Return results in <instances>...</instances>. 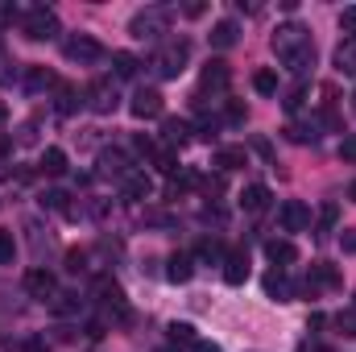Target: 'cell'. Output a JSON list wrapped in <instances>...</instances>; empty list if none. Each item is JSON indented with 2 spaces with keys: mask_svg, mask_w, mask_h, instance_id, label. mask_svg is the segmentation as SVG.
I'll return each instance as SVG.
<instances>
[{
  "mask_svg": "<svg viewBox=\"0 0 356 352\" xmlns=\"http://www.w3.org/2000/svg\"><path fill=\"white\" fill-rule=\"evenodd\" d=\"M269 46H273V54L282 58V67H286V71H294V75H307V71L315 67V46H311V33H307L298 21L277 25V29H273V38H269Z\"/></svg>",
  "mask_w": 356,
  "mask_h": 352,
  "instance_id": "obj_1",
  "label": "cell"
},
{
  "mask_svg": "<svg viewBox=\"0 0 356 352\" xmlns=\"http://www.w3.org/2000/svg\"><path fill=\"white\" fill-rule=\"evenodd\" d=\"M95 294H99V307H104V315H108L112 323H129V319H133V307H129L124 290H120L112 278H95Z\"/></svg>",
  "mask_w": 356,
  "mask_h": 352,
  "instance_id": "obj_2",
  "label": "cell"
},
{
  "mask_svg": "<svg viewBox=\"0 0 356 352\" xmlns=\"http://www.w3.org/2000/svg\"><path fill=\"white\" fill-rule=\"evenodd\" d=\"M166 29H170V8H141V13L129 21V33L141 38V42H158Z\"/></svg>",
  "mask_w": 356,
  "mask_h": 352,
  "instance_id": "obj_3",
  "label": "cell"
},
{
  "mask_svg": "<svg viewBox=\"0 0 356 352\" xmlns=\"http://www.w3.org/2000/svg\"><path fill=\"white\" fill-rule=\"evenodd\" d=\"M83 104H88L95 116H112V112H116V104H120L116 83H112V79H91L88 88H83Z\"/></svg>",
  "mask_w": 356,
  "mask_h": 352,
  "instance_id": "obj_4",
  "label": "cell"
},
{
  "mask_svg": "<svg viewBox=\"0 0 356 352\" xmlns=\"http://www.w3.org/2000/svg\"><path fill=\"white\" fill-rule=\"evenodd\" d=\"M186 58H191V42H170V46H162V50L154 54V71H158L162 79H178L182 67H186Z\"/></svg>",
  "mask_w": 356,
  "mask_h": 352,
  "instance_id": "obj_5",
  "label": "cell"
},
{
  "mask_svg": "<svg viewBox=\"0 0 356 352\" xmlns=\"http://www.w3.org/2000/svg\"><path fill=\"white\" fill-rule=\"evenodd\" d=\"M21 29H25L29 42H50L58 33V13L54 8H29L25 21H21Z\"/></svg>",
  "mask_w": 356,
  "mask_h": 352,
  "instance_id": "obj_6",
  "label": "cell"
},
{
  "mask_svg": "<svg viewBox=\"0 0 356 352\" xmlns=\"http://www.w3.org/2000/svg\"><path fill=\"white\" fill-rule=\"evenodd\" d=\"M63 54H67L71 63H79V67H91V63L104 58V46H99L91 33H71V38L63 42Z\"/></svg>",
  "mask_w": 356,
  "mask_h": 352,
  "instance_id": "obj_7",
  "label": "cell"
},
{
  "mask_svg": "<svg viewBox=\"0 0 356 352\" xmlns=\"http://www.w3.org/2000/svg\"><path fill=\"white\" fill-rule=\"evenodd\" d=\"M162 108H166V99H162L158 88H137L133 99H129V112H133L137 120H154V116H162Z\"/></svg>",
  "mask_w": 356,
  "mask_h": 352,
  "instance_id": "obj_8",
  "label": "cell"
},
{
  "mask_svg": "<svg viewBox=\"0 0 356 352\" xmlns=\"http://www.w3.org/2000/svg\"><path fill=\"white\" fill-rule=\"evenodd\" d=\"M277 220H282V228H286V232H302V228L311 224V207H307V203H298V199H286V203H282V211H277Z\"/></svg>",
  "mask_w": 356,
  "mask_h": 352,
  "instance_id": "obj_9",
  "label": "cell"
},
{
  "mask_svg": "<svg viewBox=\"0 0 356 352\" xmlns=\"http://www.w3.org/2000/svg\"><path fill=\"white\" fill-rule=\"evenodd\" d=\"M25 290H29L33 298H42V303H46V298H54V294H58V282H54V273H50V269H29V273H25Z\"/></svg>",
  "mask_w": 356,
  "mask_h": 352,
  "instance_id": "obj_10",
  "label": "cell"
},
{
  "mask_svg": "<svg viewBox=\"0 0 356 352\" xmlns=\"http://www.w3.org/2000/svg\"><path fill=\"white\" fill-rule=\"evenodd\" d=\"M199 83H203V91H224L228 83H232V71H228V63L224 58H211L207 67H203V75H199Z\"/></svg>",
  "mask_w": 356,
  "mask_h": 352,
  "instance_id": "obj_11",
  "label": "cell"
},
{
  "mask_svg": "<svg viewBox=\"0 0 356 352\" xmlns=\"http://www.w3.org/2000/svg\"><path fill=\"white\" fill-rule=\"evenodd\" d=\"M149 191H154V182H149L145 170H137V166L120 178V195H124V199H149Z\"/></svg>",
  "mask_w": 356,
  "mask_h": 352,
  "instance_id": "obj_12",
  "label": "cell"
},
{
  "mask_svg": "<svg viewBox=\"0 0 356 352\" xmlns=\"http://www.w3.org/2000/svg\"><path fill=\"white\" fill-rule=\"evenodd\" d=\"M224 282L228 286H245L249 282V253L245 249H236V253L224 257Z\"/></svg>",
  "mask_w": 356,
  "mask_h": 352,
  "instance_id": "obj_13",
  "label": "cell"
},
{
  "mask_svg": "<svg viewBox=\"0 0 356 352\" xmlns=\"http://www.w3.org/2000/svg\"><path fill=\"white\" fill-rule=\"evenodd\" d=\"M332 286H340V273H336V265L315 262V265H311V273H307V290L315 294V290H332Z\"/></svg>",
  "mask_w": 356,
  "mask_h": 352,
  "instance_id": "obj_14",
  "label": "cell"
},
{
  "mask_svg": "<svg viewBox=\"0 0 356 352\" xmlns=\"http://www.w3.org/2000/svg\"><path fill=\"white\" fill-rule=\"evenodd\" d=\"M261 286H266L269 298H277V303H290V298H294V286H290V278H286L282 269H269L266 278H261Z\"/></svg>",
  "mask_w": 356,
  "mask_h": 352,
  "instance_id": "obj_15",
  "label": "cell"
},
{
  "mask_svg": "<svg viewBox=\"0 0 356 352\" xmlns=\"http://www.w3.org/2000/svg\"><path fill=\"white\" fill-rule=\"evenodd\" d=\"M25 88L29 91H58V75L50 67H25Z\"/></svg>",
  "mask_w": 356,
  "mask_h": 352,
  "instance_id": "obj_16",
  "label": "cell"
},
{
  "mask_svg": "<svg viewBox=\"0 0 356 352\" xmlns=\"http://www.w3.org/2000/svg\"><path fill=\"white\" fill-rule=\"evenodd\" d=\"M166 278H170L175 286L191 282V278H195V257H191V253H175V257L166 262Z\"/></svg>",
  "mask_w": 356,
  "mask_h": 352,
  "instance_id": "obj_17",
  "label": "cell"
},
{
  "mask_svg": "<svg viewBox=\"0 0 356 352\" xmlns=\"http://www.w3.org/2000/svg\"><path fill=\"white\" fill-rule=\"evenodd\" d=\"M266 257L282 269V265L298 262V249H294V241H277V237H273V241H266Z\"/></svg>",
  "mask_w": 356,
  "mask_h": 352,
  "instance_id": "obj_18",
  "label": "cell"
},
{
  "mask_svg": "<svg viewBox=\"0 0 356 352\" xmlns=\"http://www.w3.org/2000/svg\"><path fill=\"white\" fill-rule=\"evenodd\" d=\"M241 42V25L236 21H216L211 25V46L216 50H228V46H236Z\"/></svg>",
  "mask_w": 356,
  "mask_h": 352,
  "instance_id": "obj_19",
  "label": "cell"
},
{
  "mask_svg": "<svg viewBox=\"0 0 356 352\" xmlns=\"http://www.w3.org/2000/svg\"><path fill=\"white\" fill-rule=\"evenodd\" d=\"M129 170H133V166H129L124 150H104V154H99V175H116V178H124Z\"/></svg>",
  "mask_w": 356,
  "mask_h": 352,
  "instance_id": "obj_20",
  "label": "cell"
},
{
  "mask_svg": "<svg viewBox=\"0 0 356 352\" xmlns=\"http://www.w3.org/2000/svg\"><path fill=\"white\" fill-rule=\"evenodd\" d=\"M241 207H245V211H253V216H257V211H266V207H269V186H266V182H253V186H245V195H241Z\"/></svg>",
  "mask_w": 356,
  "mask_h": 352,
  "instance_id": "obj_21",
  "label": "cell"
},
{
  "mask_svg": "<svg viewBox=\"0 0 356 352\" xmlns=\"http://www.w3.org/2000/svg\"><path fill=\"white\" fill-rule=\"evenodd\" d=\"M220 170H241L245 162H249V154L241 150V145H224V150H216V158H211Z\"/></svg>",
  "mask_w": 356,
  "mask_h": 352,
  "instance_id": "obj_22",
  "label": "cell"
},
{
  "mask_svg": "<svg viewBox=\"0 0 356 352\" xmlns=\"http://www.w3.org/2000/svg\"><path fill=\"white\" fill-rule=\"evenodd\" d=\"M38 170H42V175H50V178L67 175V154H63L58 145H50V150L42 154V162H38Z\"/></svg>",
  "mask_w": 356,
  "mask_h": 352,
  "instance_id": "obj_23",
  "label": "cell"
},
{
  "mask_svg": "<svg viewBox=\"0 0 356 352\" xmlns=\"http://www.w3.org/2000/svg\"><path fill=\"white\" fill-rule=\"evenodd\" d=\"M336 71L340 75H356V38H344L336 46Z\"/></svg>",
  "mask_w": 356,
  "mask_h": 352,
  "instance_id": "obj_24",
  "label": "cell"
},
{
  "mask_svg": "<svg viewBox=\"0 0 356 352\" xmlns=\"http://www.w3.org/2000/svg\"><path fill=\"white\" fill-rule=\"evenodd\" d=\"M186 137H191V125H186V120H175V116H170V120H162V141H166V150L182 145Z\"/></svg>",
  "mask_w": 356,
  "mask_h": 352,
  "instance_id": "obj_25",
  "label": "cell"
},
{
  "mask_svg": "<svg viewBox=\"0 0 356 352\" xmlns=\"http://www.w3.org/2000/svg\"><path fill=\"white\" fill-rule=\"evenodd\" d=\"M137 67H141V63H137L129 50H116V54H112V75H116V79H133Z\"/></svg>",
  "mask_w": 356,
  "mask_h": 352,
  "instance_id": "obj_26",
  "label": "cell"
},
{
  "mask_svg": "<svg viewBox=\"0 0 356 352\" xmlns=\"http://www.w3.org/2000/svg\"><path fill=\"white\" fill-rule=\"evenodd\" d=\"M286 137H290L294 145H315V141H319L315 125H298V120H294V125H286Z\"/></svg>",
  "mask_w": 356,
  "mask_h": 352,
  "instance_id": "obj_27",
  "label": "cell"
},
{
  "mask_svg": "<svg viewBox=\"0 0 356 352\" xmlns=\"http://www.w3.org/2000/svg\"><path fill=\"white\" fill-rule=\"evenodd\" d=\"M50 307H54V315H79L83 311V298L79 294H54Z\"/></svg>",
  "mask_w": 356,
  "mask_h": 352,
  "instance_id": "obj_28",
  "label": "cell"
},
{
  "mask_svg": "<svg viewBox=\"0 0 356 352\" xmlns=\"http://www.w3.org/2000/svg\"><path fill=\"white\" fill-rule=\"evenodd\" d=\"M67 199H71L67 191H46V195H42V207H50V211H63V216H75V207H71Z\"/></svg>",
  "mask_w": 356,
  "mask_h": 352,
  "instance_id": "obj_29",
  "label": "cell"
},
{
  "mask_svg": "<svg viewBox=\"0 0 356 352\" xmlns=\"http://www.w3.org/2000/svg\"><path fill=\"white\" fill-rule=\"evenodd\" d=\"M79 104H83V95H79V91L67 88V83H58V112H63V116H71Z\"/></svg>",
  "mask_w": 356,
  "mask_h": 352,
  "instance_id": "obj_30",
  "label": "cell"
},
{
  "mask_svg": "<svg viewBox=\"0 0 356 352\" xmlns=\"http://www.w3.org/2000/svg\"><path fill=\"white\" fill-rule=\"evenodd\" d=\"M253 91H257V95H277V71H257V75H253Z\"/></svg>",
  "mask_w": 356,
  "mask_h": 352,
  "instance_id": "obj_31",
  "label": "cell"
},
{
  "mask_svg": "<svg viewBox=\"0 0 356 352\" xmlns=\"http://www.w3.org/2000/svg\"><path fill=\"white\" fill-rule=\"evenodd\" d=\"M195 340H199V336H195V328H191V323H170V344H182V349L191 352V344H195Z\"/></svg>",
  "mask_w": 356,
  "mask_h": 352,
  "instance_id": "obj_32",
  "label": "cell"
},
{
  "mask_svg": "<svg viewBox=\"0 0 356 352\" xmlns=\"http://www.w3.org/2000/svg\"><path fill=\"white\" fill-rule=\"evenodd\" d=\"M195 257H199V262H224L228 253H224V245H220V241H199Z\"/></svg>",
  "mask_w": 356,
  "mask_h": 352,
  "instance_id": "obj_33",
  "label": "cell"
},
{
  "mask_svg": "<svg viewBox=\"0 0 356 352\" xmlns=\"http://www.w3.org/2000/svg\"><path fill=\"white\" fill-rule=\"evenodd\" d=\"M13 257H17V241H13V232L0 228V265H13Z\"/></svg>",
  "mask_w": 356,
  "mask_h": 352,
  "instance_id": "obj_34",
  "label": "cell"
},
{
  "mask_svg": "<svg viewBox=\"0 0 356 352\" xmlns=\"http://www.w3.org/2000/svg\"><path fill=\"white\" fill-rule=\"evenodd\" d=\"M154 162H158V170H162V175H175V170H178V154H175V150H158V154H154Z\"/></svg>",
  "mask_w": 356,
  "mask_h": 352,
  "instance_id": "obj_35",
  "label": "cell"
},
{
  "mask_svg": "<svg viewBox=\"0 0 356 352\" xmlns=\"http://www.w3.org/2000/svg\"><path fill=\"white\" fill-rule=\"evenodd\" d=\"M336 328H340V336L356 340V311H340V315H336Z\"/></svg>",
  "mask_w": 356,
  "mask_h": 352,
  "instance_id": "obj_36",
  "label": "cell"
},
{
  "mask_svg": "<svg viewBox=\"0 0 356 352\" xmlns=\"http://www.w3.org/2000/svg\"><path fill=\"white\" fill-rule=\"evenodd\" d=\"M302 99H307V88L298 83V88L286 91V99H282V104H286V112H298V108H302Z\"/></svg>",
  "mask_w": 356,
  "mask_h": 352,
  "instance_id": "obj_37",
  "label": "cell"
},
{
  "mask_svg": "<svg viewBox=\"0 0 356 352\" xmlns=\"http://www.w3.org/2000/svg\"><path fill=\"white\" fill-rule=\"evenodd\" d=\"M336 220H340V207L336 203H323L319 207V228H336Z\"/></svg>",
  "mask_w": 356,
  "mask_h": 352,
  "instance_id": "obj_38",
  "label": "cell"
},
{
  "mask_svg": "<svg viewBox=\"0 0 356 352\" xmlns=\"http://www.w3.org/2000/svg\"><path fill=\"white\" fill-rule=\"evenodd\" d=\"M67 269H71V273H83V269H88V253H83V249H71V253H67Z\"/></svg>",
  "mask_w": 356,
  "mask_h": 352,
  "instance_id": "obj_39",
  "label": "cell"
},
{
  "mask_svg": "<svg viewBox=\"0 0 356 352\" xmlns=\"http://www.w3.org/2000/svg\"><path fill=\"white\" fill-rule=\"evenodd\" d=\"M340 29H344L348 38H356V4H348V8L340 13Z\"/></svg>",
  "mask_w": 356,
  "mask_h": 352,
  "instance_id": "obj_40",
  "label": "cell"
},
{
  "mask_svg": "<svg viewBox=\"0 0 356 352\" xmlns=\"http://www.w3.org/2000/svg\"><path fill=\"white\" fill-rule=\"evenodd\" d=\"M224 120H228V125H245V108H241V104H228V108H224Z\"/></svg>",
  "mask_w": 356,
  "mask_h": 352,
  "instance_id": "obj_41",
  "label": "cell"
},
{
  "mask_svg": "<svg viewBox=\"0 0 356 352\" xmlns=\"http://www.w3.org/2000/svg\"><path fill=\"white\" fill-rule=\"evenodd\" d=\"M340 158H344V162H356V137H344V141H340Z\"/></svg>",
  "mask_w": 356,
  "mask_h": 352,
  "instance_id": "obj_42",
  "label": "cell"
},
{
  "mask_svg": "<svg viewBox=\"0 0 356 352\" xmlns=\"http://www.w3.org/2000/svg\"><path fill=\"white\" fill-rule=\"evenodd\" d=\"M17 21V4H4L0 0V25H13Z\"/></svg>",
  "mask_w": 356,
  "mask_h": 352,
  "instance_id": "obj_43",
  "label": "cell"
},
{
  "mask_svg": "<svg viewBox=\"0 0 356 352\" xmlns=\"http://www.w3.org/2000/svg\"><path fill=\"white\" fill-rule=\"evenodd\" d=\"M207 13V4H199V0H191V4H182V17H203Z\"/></svg>",
  "mask_w": 356,
  "mask_h": 352,
  "instance_id": "obj_44",
  "label": "cell"
},
{
  "mask_svg": "<svg viewBox=\"0 0 356 352\" xmlns=\"http://www.w3.org/2000/svg\"><path fill=\"white\" fill-rule=\"evenodd\" d=\"M340 249H344V253H356V232H344V237H340Z\"/></svg>",
  "mask_w": 356,
  "mask_h": 352,
  "instance_id": "obj_45",
  "label": "cell"
},
{
  "mask_svg": "<svg viewBox=\"0 0 356 352\" xmlns=\"http://www.w3.org/2000/svg\"><path fill=\"white\" fill-rule=\"evenodd\" d=\"M191 352H220V344H211V340H195Z\"/></svg>",
  "mask_w": 356,
  "mask_h": 352,
  "instance_id": "obj_46",
  "label": "cell"
},
{
  "mask_svg": "<svg viewBox=\"0 0 356 352\" xmlns=\"http://www.w3.org/2000/svg\"><path fill=\"white\" fill-rule=\"evenodd\" d=\"M4 120H8V108H4V99H0V125H4Z\"/></svg>",
  "mask_w": 356,
  "mask_h": 352,
  "instance_id": "obj_47",
  "label": "cell"
},
{
  "mask_svg": "<svg viewBox=\"0 0 356 352\" xmlns=\"http://www.w3.org/2000/svg\"><path fill=\"white\" fill-rule=\"evenodd\" d=\"M4 175H8V170H4V154H0V178H4Z\"/></svg>",
  "mask_w": 356,
  "mask_h": 352,
  "instance_id": "obj_48",
  "label": "cell"
},
{
  "mask_svg": "<svg viewBox=\"0 0 356 352\" xmlns=\"http://www.w3.org/2000/svg\"><path fill=\"white\" fill-rule=\"evenodd\" d=\"M348 199H356V182H353V186H348Z\"/></svg>",
  "mask_w": 356,
  "mask_h": 352,
  "instance_id": "obj_49",
  "label": "cell"
},
{
  "mask_svg": "<svg viewBox=\"0 0 356 352\" xmlns=\"http://www.w3.org/2000/svg\"><path fill=\"white\" fill-rule=\"evenodd\" d=\"M353 112H356V91H353Z\"/></svg>",
  "mask_w": 356,
  "mask_h": 352,
  "instance_id": "obj_50",
  "label": "cell"
}]
</instances>
